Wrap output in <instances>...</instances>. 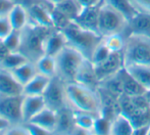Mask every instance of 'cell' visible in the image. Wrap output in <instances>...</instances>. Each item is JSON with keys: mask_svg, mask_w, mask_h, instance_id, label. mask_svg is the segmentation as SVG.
I'll list each match as a JSON object with an SVG mask.
<instances>
[{"mask_svg": "<svg viewBox=\"0 0 150 135\" xmlns=\"http://www.w3.org/2000/svg\"><path fill=\"white\" fill-rule=\"evenodd\" d=\"M10 125H11V124H10L9 122L6 121V120L3 119L2 117H0V134H4V132L6 131V129H7Z\"/></svg>", "mask_w": 150, "mask_h": 135, "instance_id": "ab89813d", "label": "cell"}, {"mask_svg": "<svg viewBox=\"0 0 150 135\" xmlns=\"http://www.w3.org/2000/svg\"><path fill=\"white\" fill-rule=\"evenodd\" d=\"M103 2L107 3L111 7L120 12L128 20V22L132 20L139 12L133 4L132 0H103Z\"/></svg>", "mask_w": 150, "mask_h": 135, "instance_id": "484cf974", "label": "cell"}, {"mask_svg": "<svg viewBox=\"0 0 150 135\" xmlns=\"http://www.w3.org/2000/svg\"><path fill=\"white\" fill-rule=\"evenodd\" d=\"M125 68L145 90H150V65H129Z\"/></svg>", "mask_w": 150, "mask_h": 135, "instance_id": "cb8c5ba5", "label": "cell"}, {"mask_svg": "<svg viewBox=\"0 0 150 135\" xmlns=\"http://www.w3.org/2000/svg\"><path fill=\"white\" fill-rule=\"evenodd\" d=\"M76 82H79V83L89 86L94 89H98L99 80L97 78L94 64L90 60L86 58L85 62L83 63L77 75V78H76Z\"/></svg>", "mask_w": 150, "mask_h": 135, "instance_id": "ac0fdd59", "label": "cell"}, {"mask_svg": "<svg viewBox=\"0 0 150 135\" xmlns=\"http://www.w3.org/2000/svg\"><path fill=\"white\" fill-rule=\"evenodd\" d=\"M94 66L99 84H100L101 82L119 74L125 68L122 52H112L104 60Z\"/></svg>", "mask_w": 150, "mask_h": 135, "instance_id": "9c48e42d", "label": "cell"}, {"mask_svg": "<svg viewBox=\"0 0 150 135\" xmlns=\"http://www.w3.org/2000/svg\"><path fill=\"white\" fill-rule=\"evenodd\" d=\"M46 107L43 95H24L23 99V123L30 122L36 115Z\"/></svg>", "mask_w": 150, "mask_h": 135, "instance_id": "7c38bea8", "label": "cell"}, {"mask_svg": "<svg viewBox=\"0 0 150 135\" xmlns=\"http://www.w3.org/2000/svg\"><path fill=\"white\" fill-rule=\"evenodd\" d=\"M78 1L83 7H91V6L100 5L103 0H78Z\"/></svg>", "mask_w": 150, "mask_h": 135, "instance_id": "74e56055", "label": "cell"}, {"mask_svg": "<svg viewBox=\"0 0 150 135\" xmlns=\"http://www.w3.org/2000/svg\"><path fill=\"white\" fill-rule=\"evenodd\" d=\"M46 107L58 112L67 107V94H65V82L58 76L51 78L45 92L43 93Z\"/></svg>", "mask_w": 150, "mask_h": 135, "instance_id": "52a82bcc", "label": "cell"}, {"mask_svg": "<svg viewBox=\"0 0 150 135\" xmlns=\"http://www.w3.org/2000/svg\"><path fill=\"white\" fill-rule=\"evenodd\" d=\"M7 16L9 18L12 29L16 31H22L30 22L27 7L23 4H14Z\"/></svg>", "mask_w": 150, "mask_h": 135, "instance_id": "603a6c76", "label": "cell"}, {"mask_svg": "<svg viewBox=\"0 0 150 135\" xmlns=\"http://www.w3.org/2000/svg\"><path fill=\"white\" fill-rule=\"evenodd\" d=\"M50 80L51 78L37 73L28 83L24 85L23 93L24 95H43Z\"/></svg>", "mask_w": 150, "mask_h": 135, "instance_id": "44dd1931", "label": "cell"}, {"mask_svg": "<svg viewBox=\"0 0 150 135\" xmlns=\"http://www.w3.org/2000/svg\"><path fill=\"white\" fill-rule=\"evenodd\" d=\"M110 131H111V120L103 115L96 116L92 134L106 135V134H110Z\"/></svg>", "mask_w": 150, "mask_h": 135, "instance_id": "4dcf8cb0", "label": "cell"}, {"mask_svg": "<svg viewBox=\"0 0 150 135\" xmlns=\"http://www.w3.org/2000/svg\"><path fill=\"white\" fill-rule=\"evenodd\" d=\"M139 12L150 14V0H132Z\"/></svg>", "mask_w": 150, "mask_h": 135, "instance_id": "d590c367", "label": "cell"}, {"mask_svg": "<svg viewBox=\"0 0 150 135\" xmlns=\"http://www.w3.org/2000/svg\"><path fill=\"white\" fill-rule=\"evenodd\" d=\"M25 128L28 131V134H33V135H43V134H49L45 129H43L42 127L38 126L37 124H34L32 122H27V123H24Z\"/></svg>", "mask_w": 150, "mask_h": 135, "instance_id": "e575fe53", "label": "cell"}, {"mask_svg": "<svg viewBox=\"0 0 150 135\" xmlns=\"http://www.w3.org/2000/svg\"><path fill=\"white\" fill-rule=\"evenodd\" d=\"M30 122L37 124L38 126L45 129L49 134L55 133L56 126H57V112L46 107Z\"/></svg>", "mask_w": 150, "mask_h": 135, "instance_id": "e0dca14e", "label": "cell"}, {"mask_svg": "<svg viewBox=\"0 0 150 135\" xmlns=\"http://www.w3.org/2000/svg\"><path fill=\"white\" fill-rule=\"evenodd\" d=\"M101 5V4H100ZM100 5L91 6V7H84L81 14L74 22L80 27L93 32L99 33L98 31V21H99V10Z\"/></svg>", "mask_w": 150, "mask_h": 135, "instance_id": "4fadbf2b", "label": "cell"}, {"mask_svg": "<svg viewBox=\"0 0 150 135\" xmlns=\"http://www.w3.org/2000/svg\"><path fill=\"white\" fill-rule=\"evenodd\" d=\"M11 1H13L16 4H23V5H25L27 7V6H29L31 3H33L35 0H11Z\"/></svg>", "mask_w": 150, "mask_h": 135, "instance_id": "60d3db41", "label": "cell"}, {"mask_svg": "<svg viewBox=\"0 0 150 135\" xmlns=\"http://www.w3.org/2000/svg\"><path fill=\"white\" fill-rule=\"evenodd\" d=\"M67 45V37L61 30L53 29L48 35L44 46V54L56 56Z\"/></svg>", "mask_w": 150, "mask_h": 135, "instance_id": "9a60e30c", "label": "cell"}, {"mask_svg": "<svg viewBox=\"0 0 150 135\" xmlns=\"http://www.w3.org/2000/svg\"><path fill=\"white\" fill-rule=\"evenodd\" d=\"M2 41L10 52L20 51L22 45V33L21 31L12 30Z\"/></svg>", "mask_w": 150, "mask_h": 135, "instance_id": "1f68e13d", "label": "cell"}, {"mask_svg": "<svg viewBox=\"0 0 150 135\" xmlns=\"http://www.w3.org/2000/svg\"><path fill=\"white\" fill-rule=\"evenodd\" d=\"M9 50H8V48L5 46V44H4V42L2 41V40H0V65L2 64V62L4 60V58L7 56V54L9 53Z\"/></svg>", "mask_w": 150, "mask_h": 135, "instance_id": "f35d334b", "label": "cell"}, {"mask_svg": "<svg viewBox=\"0 0 150 135\" xmlns=\"http://www.w3.org/2000/svg\"><path fill=\"white\" fill-rule=\"evenodd\" d=\"M12 30L13 29L8 16H0V40H3Z\"/></svg>", "mask_w": 150, "mask_h": 135, "instance_id": "836d02e7", "label": "cell"}, {"mask_svg": "<svg viewBox=\"0 0 150 135\" xmlns=\"http://www.w3.org/2000/svg\"><path fill=\"white\" fill-rule=\"evenodd\" d=\"M57 64V76L69 83L75 82L77 75L86 58L76 48L67 45L55 56Z\"/></svg>", "mask_w": 150, "mask_h": 135, "instance_id": "5b68a950", "label": "cell"}, {"mask_svg": "<svg viewBox=\"0 0 150 135\" xmlns=\"http://www.w3.org/2000/svg\"><path fill=\"white\" fill-rule=\"evenodd\" d=\"M23 95H0V117L11 125L23 123Z\"/></svg>", "mask_w": 150, "mask_h": 135, "instance_id": "ba28073f", "label": "cell"}, {"mask_svg": "<svg viewBox=\"0 0 150 135\" xmlns=\"http://www.w3.org/2000/svg\"><path fill=\"white\" fill-rule=\"evenodd\" d=\"M103 41L110 52H122L126 44V36L124 34H113L103 37Z\"/></svg>", "mask_w": 150, "mask_h": 135, "instance_id": "f546056e", "label": "cell"}, {"mask_svg": "<svg viewBox=\"0 0 150 135\" xmlns=\"http://www.w3.org/2000/svg\"><path fill=\"white\" fill-rule=\"evenodd\" d=\"M122 55L125 67L129 65H150V37L134 34L127 35Z\"/></svg>", "mask_w": 150, "mask_h": 135, "instance_id": "277c9868", "label": "cell"}, {"mask_svg": "<svg viewBox=\"0 0 150 135\" xmlns=\"http://www.w3.org/2000/svg\"><path fill=\"white\" fill-rule=\"evenodd\" d=\"M110 53H112V52L109 51V49L107 48V46L105 45L104 41H103V38H102L101 42L97 45V47L95 48V50H94V52H93L92 56H91L90 60L94 65H97V64H99V63L102 62V60H104Z\"/></svg>", "mask_w": 150, "mask_h": 135, "instance_id": "d6a6232c", "label": "cell"}, {"mask_svg": "<svg viewBox=\"0 0 150 135\" xmlns=\"http://www.w3.org/2000/svg\"><path fill=\"white\" fill-rule=\"evenodd\" d=\"M60 12H62L67 18H69L71 22L76 20L83 10V6L79 3L78 0H64L61 3L54 6Z\"/></svg>", "mask_w": 150, "mask_h": 135, "instance_id": "83f0119b", "label": "cell"}, {"mask_svg": "<svg viewBox=\"0 0 150 135\" xmlns=\"http://www.w3.org/2000/svg\"><path fill=\"white\" fill-rule=\"evenodd\" d=\"M144 97H145V99H146V101L149 103V105H150V90H146V91H145Z\"/></svg>", "mask_w": 150, "mask_h": 135, "instance_id": "7bdbcfd3", "label": "cell"}, {"mask_svg": "<svg viewBox=\"0 0 150 135\" xmlns=\"http://www.w3.org/2000/svg\"><path fill=\"white\" fill-rule=\"evenodd\" d=\"M45 1L47 2L50 6H55V5H57V4L61 3L62 1H64V0H45Z\"/></svg>", "mask_w": 150, "mask_h": 135, "instance_id": "b9f144b4", "label": "cell"}, {"mask_svg": "<svg viewBox=\"0 0 150 135\" xmlns=\"http://www.w3.org/2000/svg\"><path fill=\"white\" fill-rule=\"evenodd\" d=\"M96 116L98 115L86 113V112L74 111V120H75V125H76L74 134L75 133L92 134Z\"/></svg>", "mask_w": 150, "mask_h": 135, "instance_id": "ffe728a7", "label": "cell"}, {"mask_svg": "<svg viewBox=\"0 0 150 135\" xmlns=\"http://www.w3.org/2000/svg\"><path fill=\"white\" fill-rule=\"evenodd\" d=\"M24 86L10 71L0 67V95H23Z\"/></svg>", "mask_w": 150, "mask_h": 135, "instance_id": "8fae6325", "label": "cell"}, {"mask_svg": "<svg viewBox=\"0 0 150 135\" xmlns=\"http://www.w3.org/2000/svg\"><path fill=\"white\" fill-rule=\"evenodd\" d=\"M120 83H122V95L135 97V96L144 95L146 90L138 83L136 79L126 70V68L122 70L119 73Z\"/></svg>", "mask_w": 150, "mask_h": 135, "instance_id": "2e32d148", "label": "cell"}, {"mask_svg": "<svg viewBox=\"0 0 150 135\" xmlns=\"http://www.w3.org/2000/svg\"><path fill=\"white\" fill-rule=\"evenodd\" d=\"M67 107L74 111L100 115L102 101L98 89H94L79 82L65 83Z\"/></svg>", "mask_w": 150, "mask_h": 135, "instance_id": "6da1fadb", "label": "cell"}, {"mask_svg": "<svg viewBox=\"0 0 150 135\" xmlns=\"http://www.w3.org/2000/svg\"><path fill=\"white\" fill-rule=\"evenodd\" d=\"M135 125L131 118L120 112L111 121V131L110 134L117 135H131L134 134Z\"/></svg>", "mask_w": 150, "mask_h": 135, "instance_id": "7402d4cb", "label": "cell"}, {"mask_svg": "<svg viewBox=\"0 0 150 135\" xmlns=\"http://www.w3.org/2000/svg\"><path fill=\"white\" fill-rule=\"evenodd\" d=\"M75 120L74 111L69 107H65L57 112V126L55 133L59 134H74L75 131Z\"/></svg>", "mask_w": 150, "mask_h": 135, "instance_id": "d6986e66", "label": "cell"}, {"mask_svg": "<svg viewBox=\"0 0 150 135\" xmlns=\"http://www.w3.org/2000/svg\"><path fill=\"white\" fill-rule=\"evenodd\" d=\"M29 60H30L25 54H23L21 51L9 52L7 54V56L4 58L2 64L0 65V67L7 70V71H13L14 69L22 66L23 64L29 62Z\"/></svg>", "mask_w": 150, "mask_h": 135, "instance_id": "f1b7e54d", "label": "cell"}, {"mask_svg": "<svg viewBox=\"0 0 150 135\" xmlns=\"http://www.w3.org/2000/svg\"><path fill=\"white\" fill-rule=\"evenodd\" d=\"M12 73V75L16 77V79L22 84L23 86L25 84H27L29 81L38 73L37 69H36V65L34 62H29L23 64L22 66H20L16 69H14L13 71H10Z\"/></svg>", "mask_w": 150, "mask_h": 135, "instance_id": "4316f807", "label": "cell"}, {"mask_svg": "<svg viewBox=\"0 0 150 135\" xmlns=\"http://www.w3.org/2000/svg\"><path fill=\"white\" fill-rule=\"evenodd\" d=\"M53 29L36 25L29 22L28 25L21 31L22 45L20 51L27 56L31 62L35 63L44 54V46L48 35Z\"/></svg>", "mask_w": 150, "mask_h": 135, "instance_id": "7a4b0ae2", "label": "cell"}, {"mask_svg": "<svg viewBox=\"0 0 150 135\" xmlns=\"http://www.w3.org/2000/svg\"><path fill=\"white\" fill-rule=\"evenodd\" d=\"M130 34L150 37V14L138 12L132 20L129 21L125 36Z\"/></svg>", "mask_w": 150, "mask_h": 135, "instance_id": "5bb4252c", "label": "cell"}, {"mask_svg": "<svg viewBox=\"0 0 150 135\" xmlns=\"http://www.w3.org/2000/svg\"><path fill=\"white\" fill-rule=\"evenodd\" d=\"M30 22L36 25L47 28H54L53 18L51 14V7L48 8L41 3L34 1L29 6H27Z\"/></svg>", "mask_w": 150, "mask_h": 135, "instance_id": "30bf717a", "label": "cell"}, {"mask_svg": "<svg viewBox=\"0 0 150 135\" xmlns=\"http://www.w3.org/2000/svg\"><path fill=\"white\" fill-rule=\"evenodd\" d=\"M62 32L67 37V45L79 50L87 60H91L95 48L103 38L99 33L82 28L75 22H71Z\"/></svg>", "mask_w": 150, "mask_h": 135, "instance_id": "3957f363", "label": "cell"}, {"mask_svg": "<svg viewBox=\"0 0 150 135\" xmlns=\"http://www.w3.org/2000/svg\"><path fill=\"white\" fill-rule=\"evenodd\" d=\"M36 69L39 74L46 77L53 78L57 76V64H56L55 56L43 54L35 62Z\"/></svg>", "mask_w": 150, "mask_h": 135, "instance_id": "d4e9b609", "label": "cell"}, {"mask_svg": "<svg viewBox=\"0 0 150 135\" xmlns=\"http://www.w3.org/2000/svg\"><path fill=\"white\" fill-rule=\"evenodd\" d=\"M14 4L16 3L11 0H0V16H8Z\"/></svg>", "mask_w": 150, "mask_h": 135, "instance_id": "8d00e7d4", "label": "cell"}, {"mask_svg": "<svg viewBox=\"0 0 150 135\" xmlns=\"http://www.w3.org/2000/svg\"><path fill=\"white\" fill-rule=\"evenodd\" d=\"M128 20L120 12L102 2L99 10L98 31L102 37L113 34H126L128 28Z\"/></svg>", "mask_w": 150, "mask_h": 135, "instance_id": "8992f818", "label": "cell"}]
</instances>
